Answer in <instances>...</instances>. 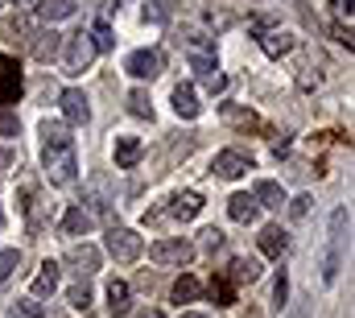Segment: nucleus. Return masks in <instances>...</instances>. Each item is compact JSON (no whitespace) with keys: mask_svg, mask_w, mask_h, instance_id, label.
I'll list each match as a JSON object with an SVG mask.
<instances>
[{"mask_svg":"<svg viewBox=\"0 0 355 318\" xmlns=\"http://www.w3.org/2000/svg\"><path fill=\"white\" fill-rule=\"evenodd\" d=\"M42 169H46V182H50V186H71V182H75V169H79L75 137H71V141H46V149H42Z\"/></svg>","mask_w":355,"mask_h":318,"instance_id":"1","label":"nucleus"},{"mask_svg":"<svg viewBox=\"0 0 355 318\" xmlns=\"http://www.w3.org/2000/svg\"><path fill=\"white\" fill-rule=\"evenodd\" d=\"M347 232H352V215L347 211H335L331 215V248L322 256V281L327 285L339 277V260H343V240H347Z\"/></svg>","mask_w":355,"mask_h":318,"instance_id":"2","label":"nucleus"},{"mask_svg":"<svg viewBox=\"0 0 355 318\" xmlns=\"http://www.w3.org/2000/svg\"><path fill=\"white\" fill-rule=\"evenodd\" d=\"M107 252H112L120 265H132V260L145 252V240L137 236L132 228H116V224H112V228H107Z\"/></svg>","mask_w":355,"mask_h":318,"instance_id":"3","label":"nucleus"},{"mask_svg":"<svg viewBox=\"0 0 355 318\" xmlns=\"http://www.w3.org/2000/svg\"><path fill=\"white\" fill-rule=\"evenodd\" d=\"M99 50H95V42H91V33H75V37H67V50H62V62H67V71L71 75H83L91 67V58H95Z\"/></svg>","mask_w":355,"mask_h":318,"instance_id":"4","label":"nucleus"},{"mask_svg":"<svg viewBox=\"0 0 355 318\" xmlns=\"http://www.w3.org/2000/svg\"><path fill=\"white\" fill-rule=\"evenodd\" d=\"M149 256L157 260V265H190L194 260V244L190 240H157L153 248H149Z\"/></svg>","mask_w":355,"mask_h":318,"instance_id":"5","label":"nucleus"},{"mask_svg":"<svg viewBox=\"0 0 355 318\" xmlns=\"http://www.w3.org/2000/svg\"><path fill=\"white\" fill-rule=\"evenodd\" d=\"M25 91V79H21V62L17 58H0V108L17 103Z\"/></svg>","mask_w":355,"mask_h":318,"instance_id":"6","label":"nucleus"},{"mask_svg":"<svg viewBox=\"0 0 355 318\" xmlns=\"http://www.w3.org/2000/svg\"><path fill=\"white\" fill-rule=\"evenodd\" d=\"M162 67H166L162 50H137V54H128V62H124V71H128L132 79H157Z\"/></svg>","mask_w":355,"mask_h":318,"instance_id":"7","label":"nucleus"},{"mask_svg":"<svg viewBox=\"0 0 355 318\" xmlns=\"http://www.w3.org/2000/svg\"><path fill=\"white\" fill-rule=\"evenodd\" d=\"M58 103H62V116H67V124H87V120H91L87 95H83L79 87H67V91L58 95Z\"/></svg>","mask_w":355,"mask_h":318,"instance_id":"8","label":"nucleus"},{"mask_svg":"<svg viewBox=\"0 0 355 318\" xmlns=\"http://www.w3.org/2000/svg\"><path fill=\"white\" fill-rule=\"evenodd\" d=\"M21 211H25L29 232H46V203H42L37 186H25V190H21Z\"/></svg>","mask_w":355,"mask_h":318,"instance_id":"9","label":"nucleus"},{"mask_svg":"<svg viewBox=\"0 0 355 318\" xmlns=\"http://www.w3.org/2000/svg\"><path fill=\"white\" fill-rule=\"evenodd\" d=\"M87 203H91V211H95V215H107V207L116 203L107 174H91V178H87Z\"/></svg>","mask_w":355,"mask_h":318,"instance_id":"10","label":"nucleus"},{"mask_svg":"<svg viewBox=\"0 0 355 318\" xmlns=\"http://www.w3.org/2000/svg\"><path fill=\"white\" fill-rule=\"evenodd\" d=\"M67 265H71L79 277H91V273H99V248H91V244H75V248L67 252Z\"/></svg>","mask_w":355,"mask_h":318,"instance_id":"11","label":"nucleus"},{"mask_svg":"<svg viewBox=\"0 0 355 318\" xmlns=\"http://www.w3.org/2000/svg\"><path fill=\"white\" fill-rule=\"evenodd\" d=\"M211 169H215L219 178H227V182H232V178H244V174L252 169V158H244V153L227 149V153H219V158H215V165H211Z\"/></svg>","mask_w":355,"mask_h":318,"instance_id":"12","label":"nucleus"},{"mask_svg":"<svg viewBox=\"0 0 355 318\" xmlns=\"http://www.w3.org/2000/svg\"><path fill=\"white\" fill-rule=\"evenodd\" d=\"M257 42H261V50H265L268 58H281V54H289V50L297 46V37H293L289 29H268V33H261Z\"/></svg>","mask_w":355,"mask_h":318,"instance_id":"13","label":"nucleus"},{"mask_svg":"<svg viewBox=\"0 0 355 318\" xmlns=\"http://www.w3.org/2000/svg\"><path fill=\"white\" fill-rule=\"evenodd\" d=\"M170 103H174V112L182 120H194L198 112H202V103H198V95H194V87H186V83H178L174 95H170Z\"/></svg>","mask_w":355,"mask_h":318,"instance_id":"14","label":"nucleus"},{"mask_svg":"<svg viewBox=\"0 0 355 318\" xmlns=\"http://www.w3.org/2000/svg\"><path fill=\"white\" fill-rule=\"evenodd\" d=\"M198 211H202V194H198V190H182V194L170 199V215L182 219V224H186V219H194Z\"/></svg>","mask_w":355,"mask_h":318,"instance_id":"15","label":"nucleus"},{"mask_svg":"<svg viewBox=\"0 0 355 318\" xmlns=\"http://www.w3.org/2000/svg\"><path fill=\"white\" fill-rule=\"evenodd\" d=\"M107 310H112V318H124L132 310V290H128V281H107Z\"/></svg>","mask_w":355,"mask_h":318,"instance_id":"16","label":"nucleus"},{"mask_svg":"<svg viewBox=\"0 0 355 318\" xmlns=\"http://www.w3.org/2000/svg\"><path fill=\"white\" fill-rule=\"evenodd\" d=\"M58 50H62V33H54V29H42V33L33 37V58H37V62H54Z\"/></svg>","mask_w":355,"mask_h":318,"instance_id":"17","label":"nucleus"},{"mask_svg":"<svg viewBox=\"0 0 355 318\" xmlns=\"http://www.w3.org/2000/svg\"><path fill=\"white\" fill-rule=\"evenodd\" d=\"M285 248H289V232H285V228H277V224H268L265 232H261V252L272 256V260H281V256H285Z\"/></svg>","mask_w":355,"mask_h":318,"instance_id":"18","label":"nucleus"},{"mask_svg":"<svg viewBox=\"0 0 355 318\" xmlns=\"http://www.w3.org/2000/svg\"><path fill=\"white\" fill-rule=\"evenodd\" d=\"M91 228H95V215L83 211V207H71V211L62 215V236H87Z\"/></svg>","mask_w":355,"mask_h":318,"instance_id":"19","label":"nucleus"},{"mask_svg":"<svg viewBox=\"0 0 355 318\" xmlns=\"http://www.w3.org/2000/svg\"><path fill=\"white\" fill-rule=\"evenodd\" d=\"M227 215H232L236 224H252V219L261 215V207H257L252 194H232V199H227Z\"/></svg>","mask_w":355,"mask_h":318,"instance_id":"20","label":"nucleus"},{"mask_svg":"<svg viewBox=\"0 0 355 318\" xmlns=\"http://www.w3.org/2000/svg\"><path fill=\"white\" fill-rule=\"evenodd\" d=\"M58 290V265L54 260H42L37 277H33V298H50Z\"/></svg>","mask_w":355,"mask_h":318,"instance_id":"21","label":"nucleus"},{"mask_svg":"<svg viewBox=\"0 0 355 318\" xmlns=\"http://www.w3.org/2000/svg\"><path fill=\"white\" fill-rule=\"evenodd\" d=\"M141 153H145V145L137 137H116V165L120 169H132L141 161Z\"/></svg>","mask_w":355,"mask_h":318,"instance_id":"22","label":"nucleus"},{"mask_svg":"<svg viewBox=\"0 0 355 318\" xmlns=\"http://www.w3.org/2000/svg\"><path fill=\"white\" fill-rule=\"evenodd\" d=\"M252 199H257V207H268V211H281V207H285V190H281L277 182H257Z\"/></svg>","mask_w":355,"mask_h":318,"instance_id":"23","label":"nucleus"},{"mask_svg":"<svg viewBox=\"0 0 355 318\" xmlns=\"http://www.w3.org/2000/svg\"><path fill=\"white\" fill-rule=\"evenodd\" d=\"M219 112H223V120H227V124H236V128H265V124H261V116H257V112H248V108L223 103Z\"/></svg>","mask_w":355,"mask_h":318,"instance_id":"24","label":"nucleus"},{"mask_svg":"<svg viewBox=\"0 0 355 318\" xmlns=\"http://www.w3.org/2000/svg\"><path fill=\"white\" fill-rule=\"evenodd\" d=\"M128 112L137 116V120H153V99H149V91H128Z\"/></svg>","mask_w":355,"mask_h":318,"instance_id":"25","label":"nucleus"},{"mask_svg":"<svg viewBox=\"0 0 355 318\" xmlns=\"http://www.w3.org/2000/svg\"><path fill=\"white\" fill-rule=\"evenodd\" d=\"M257 277H261V260H252V256L232 260V281H257Z\"/></svg>","mask_w":355,"mask_h":318,"instance_id":"26","label":"nucleus"},{"mask_svg":"<svg viewBox=\"0 0 355 318\" xmlns=\"http://www.w3.org/2000/svg\"><path fill=\"white\" fill-rule=\"evenodd\" d=\"M211 298H215V306H232L236 302V285H232V277H211Z\"/></svg>","mask_w":355,"mask_h":318,"instance_id":"27","label":"nucleus"},{"mask_svg":"<svg viewBox=\"0 0 355 318\" xmlns=\"http://www.w3.org/2000/svg\"><path fill=\"white\" fill-rule=\"evenodd\" d=\"M174 17V0H145V21L149 25H166Z\"/></svg>","mask_w":355,"mask_h":318,"instance_id":"28","label":"nucleus"},{"mask_svg":"<svg viewBox=\"0 0 355 318\" xmlns=\"http://www.w3.org/2000/svg\"><path fill=\"white\" fill-rule=\"evenodd\" d=\"M190 71H194L198 79H211V75L219 71V62H215V54H202V50H190Z\"/></svg>","mask_w":355,"mask_h":318,"instance_id":"29","label":"nucleus"},{"mask_svg":"<svg viewBox=\"0 0 355 318\" xmlns=\"http://www.w3.org/2000/svg\"><path fill=\"white\" fill-rule=\"evenodd\" d=\"M170 294H174V302L182 306V302H194V298L202 294V285H198L194 277H178V281H174V290H170Z\"/></svg>","mask_w":355,"mask_h":318,"instance_id":"30","label":"nucleus"},{"mask_svg":"<svg viewBox=\"0 0 355 318\" xmlns=\"http://www.w3.org/2000/svg\"><path fill=\"white\" fill-rule=\"evenodd\" d=\"M71 12H75V0H50V4H42V17L46 21H62Z\"/></svg>","mask_w":355,"mask_h":318,"instance_id":"31","label":"nucleus"},{"mask_svg":"<svg viewBox=\"0 0 355 318\" xmlns=\"http://www.w3.org/2000/svg\"><path fill=\"white\" fill-rule=\"evenodd\" d=\"M12 318H42V302L29 294V298H21V302H12Z\"/></svg>","mask_w":355,"mask_h":318,"instance_id":"32","label":"nucleus"},{"mask_svg":"<svg viewBox=\"0 0 355 318\" xmlns=\"http://www.w3.org/2000/svg\"><path fill=\"white\" fill-rule=\"evenodd\" d=\"M91 42H95V50H116V37H112L107 21H99V25L91 29Z\"/></svg>","mask_w":355,"mask_h":318,"instance_id":"33","label":"nucleus"},{"mask_svg":"<svg viewBox=\"0 0 355 318\" xmlns=\"http://www.w3.org/2000/svg\"><path fill=\"white\" fill-rule=\"evenodd\" d=\"M42 141H71V128L62 120H46L42 124Z\"/></svg>","mask_w":355,"mask_h":318,"instance_id":"34","label":"nucleus"},{"mask_svg":"<svg viewBox=\"0 0 355 318\" xmlns=\"http://www.w3.org/2000/svg\"><path fill=\"white\" fill-rule=\"evenodd\" d=\"M17 265H21V252H17V248H4V252H0V281H8V277L17 273Z\"/></svg>","mask_w":355,"mask_h":318,"instance_id":"35","label":"nucleus"},{"mask_svg":"<svg viewBox=\"0 0 355 318\" xmlns=\"http://www.w3.org/2000/svg\"><path fill=\"white\" fill-rule=\"evenodd\" d=\"M17 133H21V120H17V112H4V108H0V137L8 141V137H17Z\"/></svg>","mask_w":355,"mask_h":318,"instance_id":"36","label":"nucleus"},{"mask_svg":"<svg viewBox=\"0 0 355 318\" xmlns=\"http://www.w3.org/2000/svg\"><path fill=\"white\" fill-rule=\"evenodd\" d=\"M67 298H71V306H75V310H87V306H91V290L83 285V281H79V285H71V294H67Z\"/></svg>","mask_w":355,"mask_h":318,"instance_id":"37","label":"nucleus"},{"mask_svg":"<svg viewBox=\"0 0 355 318\" xmlns=\"http://www.w3.org/2000/svg\"><path fill=\"white\" fill-rule=\"evenodd\" d=\"M310 203H314L310 194H297V199L289 203V215H293V219H306V215H310Z\"/></svg>","mask_w":355,"mask_h":318,"instance_id":"38","label":"nucleus"},{"mask_svg":"<svg viewBox=\"0 0 355 318\" xmlns=\"http://www.w3.org/2000/svg\"><path fill=\"white\" fill-rule=\"evenodd\" d=\"M285 298H289V277L281 273V277H277V285H272V302H277V310L285 306Z\"/></svg>","mask_w":355,"mask_h":318,"instance_id":"39","label":"nucleus"},{"mask_svg":"<svg viewBox=\"0 0 355 318\" xmlns=\"http://www.w3.org/2000/svg\"><path fill=\"white\" fill-rule=\"evenodd\" d=\"M202 244H207V248L215 252V248L223 244V232H219V228H207V232H202Z\"/></svg>","mask_w":355,"mask_h":318,"instance_id":"40","label":"nucleus"},{"mask_svg":"<svg viewBox=\"0 0 355 318\" xmlns=\"http://www.w3.org/2000/svg\"><path fill=\"white\" fill-rule=\"evenodd\" d=\"M331 4H335V17H343V21H352V12H355L352 4H355V0H331Z\"/></svg>","mask_w":355,"mask_h":318,"instance_id":"41","label":"nucleus"},{"mask_svg":"<svg viewBox=\"0 0 355 318\" xmlns=\"http://www.w3.org/2000/svg\"><path fill=\"white\" fill-rule=\"evenodd\" d=\"M202 87H207V91H211V95H215V91H223V87H227V79H223V75H219V71H215V75H211V79H202Z\"/></svg>","mask_w":355,"mask_h":318,"instance_id":"42","label":"nucleus"},{"mask_svg":"<svg viewBox=\"0 0 355 318\" xmlns=\"http://www.w3.org/2000/svg\"><path fill=\"white\" fill-rule=\"evenodd\" d=\"M8 4H17V8H33L37 0H8Z\"/></svg>","mask_w":355,"mask_h":318,"instance_id":"43","label":"nucleus"},{"mask_svg":"<svg viewBox=\"0 0 355 318\" xmlns=\"http://www.w3.org/2000/svg\"><path fill=\"white\" fill-rule=\"evenodd\" d=\"M244 318H261V310H257V306H248V315Z\"/></svg>","mask_w":355,"mask_h":318,"instance_id":"44","label":"nucleus"},{"mask_svg":"<svg viewBox=\"0 0 355 318\" xmlns=\"http://www.w3.org/2000/svg\"><path fill=\"white\" fill-rule=\"evenodd\" d=\"M182 318H207V315H198V310H186V315H182Z\"/></svg>","mask_w":355,"mask_h":318,"instance_id":"45","label":"nucleus"},{"mask_svg":"<svg viewBox=\"0 0 355 318\" xmlns=\"http://www.w3.org/2000/svg\"><path fill=\"white\" fill-rule=\"evenodd\" d=\"M141 318H162V315H157V310H145V315H141Z\"/></svg>","mask_w":355,"mask_h":318,"instance_id":"46","label":"nucleus"},{"mask_svg":"<svg viewBox=\"0 0 355 318\" xmlns=\"http://www.w3.org/2000/svg\"><path fill=\"white\" fill-rule=\"evenodd\" d=\"M0 228H4V211H0Z\"/></svg>","mask_w":355,"mask_h":318,"instance_id":"47","label":"nucleus"}]
</instances>
